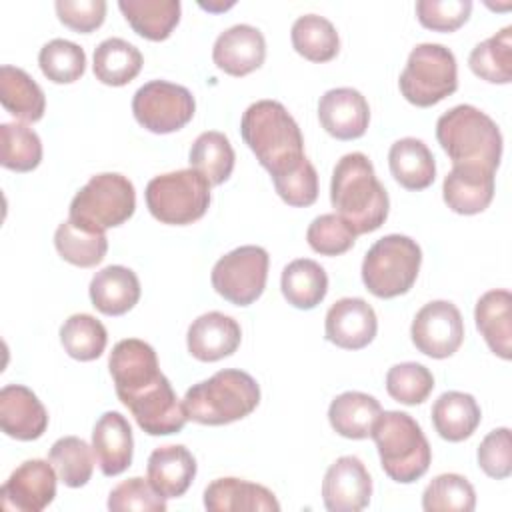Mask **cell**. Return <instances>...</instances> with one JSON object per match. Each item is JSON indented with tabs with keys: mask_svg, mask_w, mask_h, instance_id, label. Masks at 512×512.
Wrapping results in <instances>:
<instances>
[{
	"mask_svg": "<svg viewBox=\"0 0 512 512\" xmlns=\"http://www.w3.org/2000/svg\"><path fill=\"white\" fill-rule=\"evenodd\" d=\"M94 76L106 86H124L132 82L142 68L140 50L122 40L106 38L94 48Z\"/></svg>",
	"mask_w": 512,
	"mask_h": 512,
	"instance_id": "34",
	"label": "cell"
},
{
	"mask_svg": "<svg viewBox=\"0 0 512 512\" xmlns=\"http://www.w3.org/2000/svg\"><path fill=\"white\" fill-rule=\"evenodd\" d=\"M356 236L358 234L352 230V226L338 214H320L306 230L310 248L322 256H340L348 252L354 246Z\"/></svg>",
	"mask_w": 512,
	"mask_h": 512,
	"instance_id": "45",
	"label": "cell"
},
{
	"mask_svg": "<svg viewBox=\"0 0 512 512\" xmlns=\"http://www.w3.org/2000/svg\"><path fill=\"white\" fill-rule=\"evenodd\" d=\"M54 6L58 20L80 34L100 28L106 18L104 0H58Z\"/></svg>",
	"mask_w": 512,
	"mask_h": 512,
	"instance_id": "50",
	"label": "cell"
},
{
	"mask_svg": "<svg viewBox=\"0 0 512 512\" xmlns=\"http://www.w3.org/2000/svg\"><path fill=\"white\" fill-rule=\"evenodd\" d=\"M108 510L112 512H164L166 498L160 496L150 482L140 476L120 482L108 494Z\"/></svg>",
	"mask_w": 512,
	"mask_h": 512,
	"instance_id": "47",
	"label": "cell"
},
{
	"mask_svg": "<svg viewBox=\"0 0 512 512\" xmlns=\"http://www.w3.org/2000/svg\"><path fill=\"white\" fill-rule=\"evenodd\" d=\"M472 12L470 0H418V22L434 32H454L468 22Z\"/></svg>",
	"mask_w": 512,
	"mask_h": 512,
	"instance_id": "48",
	"label": "cell"
},
{
	"mask_svg": "<svg viewBox=\"0 0 512 512\" xmlns=\"http://www.w3.org/2000/svg\"><path fill=\"white\" fill-rule=\"evenodd\" d=\"M478 466L494 480H504L512 474V440L508 428H496L484 436L476 452Z\"/></svg>",
	"mask_w": 512,
	"mask_h": 512,
	"instance_id": "49",
	"label": "cell"
},
{
	"mask_svg": "<svg viewBox=\"0 0 512 512\" xmlns=\"http://www.w3.org/2000/svg\"><path fill=\"white\" fill-rule=\"evenodd\" d=\"M476 328L488 348L502 360L512 358V296L508 290H488L474 308Z\"/></svg>",
	"mask_w": 512,
	"mask_h": 512,
	"instance_id": "27",
	"label": "cell"
},
{
	"mask_svg": "<svg viewBox=\"0 0 512 512\" xmlns=\"http://www.w3.org/2000/svg\"><path fill=\"white\" fill-rule=\"evenodd\" d=\"M482 420V412L472 394L450 390L438 396L432 406V424L440 438L462 442L470 438Z\"/></svg>",
	"mask_w": 512,
	"mask_h": 512,
	"instance_id": "28",
	"label": "cell"
},
{
	"mask_svg": "<svg viewBox=\"0 0 512 512\" xmlns=\"http://www.w3.org/2000/svg\"><path fill=\"white\" fill-rule=\"evenodd\" d=\"M322 128L338 140H356L364 136L370 122V106L354 88H332L318 102Z\"/></svg>",
	"mask_w": 512,
	"mask_h": 512,
	"instance_id": "18",
	"label": "cell"
},
{
	"mask_svg": "<svg viewBox=\"0 0 512 512\" xmlns=\"http://www.w3.org/2000/svg\"><path fill=\"white\" fill-rule=\"evenodd\" d=\"M92 450L104 476H118L132 464L134 438L120 412H104L92 430Z\"/></svg>",
	"mask_w": 512,
	"mask_h": 512,
	"instance_id": "23",
	"label": "cell"
},
{
	"mask_svg": "<svg viewBox=\"0 0 512 512\" xmlns=\"http://www.w3.org/2000/svg\"><path fill=\"white\" fill-rule=\"evenodd\" d=\"M240 134L256 160L278 176L306 158L304 138L290 112L276 100H258L246 108Z\"/></svg>",
	"mask_w": 512,
	"mask_h": 512,
	"instance_id": "2",
	"label": "cell"
},
{
	"mask_svg": "<svg viewBox=\"0 0 512 512\" xmlns=\"http://www.w3.org/2000/svg\"><path fill=\"white\" fill-rule=\"evenodd\" d=\"M92 306L106 316H122L140 300L138 276L120 264L106 266L90 280Z\"/></svg>",
	"mask_w": 512,
	"mask_h": 512,
	"instance_id": "26",
	"label": "cell"
},
{
	"mask_svg": "<svg viewBox=\"0 0 512 512\" xmlns=\"http://www.w3.org/2000/svg\"><path fill=\"white\" fill-rule=\"evenodd\" d=\"M56 496V470L50 460H26L0 488L4 510L42 512Z\"/></svg>",
	"mask_w": 512,
	"mask_h": 512,
	"instance_id": "14",
	"label": "cell"
},
{
	"mask_svg": "<svg viewBox=\"0 0 512 512\" xmlns=\"http://www.w3.org/2000/svg\"><path fill=\"white\" fill-rule=\"evenodd\" d=\"M422 250L410 236L388 234L376 240L362 262V282L376 298L406 294L420 272Z\"/></svg>",
	"mask_w": 512,
	"mask_h": 512,
	"instance_id": "6",
	"label": "cell"
},
{
	"mask_svg": "<svg viewBox=\"0 0 512 512\" xmlns=\"http://www.w3.org/2000/svg\"><path fill=\"white\" fill-rule=\"evenodd\" d=\"M468 66L490 84H508L512 80V26L476 44L468 56Z\"/></svg>",
	"mask_w": 512,
	"mask_h": 512,
	"instance_id": "38",
	"label": "cell"
},
{
	"mask_svg": "<svg viewBox=\"0 0 512 512\" xmlns=\"http://www.w3.org/2000/svg\"><path fill=\"white\" fill-rule=\"evenodd\" d=\"M204 506L210 512H278L276 496L262 484L240 478H216L204 490Z\"/></svg>",
	"mask_w": 512,
	"mask_h": 512,
	"instance_id": "25",
	"label": "cell"
},
{
	"mask_svg": "<svg viewBox=\"0 0 512 512\" xmlns=\"http://www.w3.org/2000/svg\"><path fill=\"white\" fill-rule=\"evenodd\" d=\"M136 210L134 184L118 172L92 176L72 198L70 216L78 226L106 232L124 224Z\"/></svg>",
	"mask_w": 512,
	"mask_h": 512,
	"instance_id": "7",
	"label": "cell"
},
{
	"mask_svg": "<svg viewBox=\"0 0 512 512\" xmlns=\"http://www.w3.org/2000/svg\"><path fill=\"white\" fill-rule=\"evenodd\" d=\"M280 288L288 304L298 310H312L324 300L328 292V276L318 262L310 258H298L284 266Z\"/></svg>",
	"mask_w": 512,
	"mask_h": 512,
	"instance_id": "33",
	"label": "cell"
},
{
	"mask_svg": "<svg viewBox=\"0 0 512 512\" xmlns=\"http://www.w3.org/2000/svg\"><path fill=\"white\" fill-rule=\"evenodd\" d=\"M434 388L432 372L418 362H402L388 370L386 392L400 404H422Z\"/></svg>",
	"mask_w": 512,
	"mask_h": 512,
	"instance_id": "44",
	"label": "cell"
},
{
	"mask_svg": "<svg viewBox=\"0 0 512 512\" xmlns=\"http://www.w3.org/2000/svg\"><path fill=\"white\" fill-rule=\"evenodd\" d=\"M242 340L240 324L222 312H206L198 316L186 334L188 352L200 362H216L232 356Z\"/></svg>",
	"mask_w": 512,
	"mask_h": 512,
	"instance_id": "21",
	"label": "cell"
},
{
	"mask_svg": "<svg viewBox=\"0 0 512 512\" xmlns=\"http://www.w3.org/2000/svg\"><path fill=\"white\" fill-rule=\"evenodd\" d=\"M294 50L310 62H330L340 50V38L330 20L318 14L296 18L290 30Z\"/></svg>",
	"mask_w": 512,
	"mask_h": 512,
	"instance_id": "35",
	"label": "cell"
},
{
	"mask_svg": "<svg viewBox=\"0 0 512 512\" xmlns=\"http://www.w3.org/2000/svg\"><path fill=\"white\" fill-rule=\"evenodd\" d=\"M120 402L130 410L138 426L150 436L178 434L188 420L184 404L178 400L170 380L164 374L122 396Z\"/></svg>",
	"mask_w": 512,
	"mask_h": 512,
	"instance_id": "12",
	"label": "cell"
},
{
	"mask_svg": "<svg viewBox=\"0 0 512 512\" xmlns=\"http://www.w3.org/2000/svg\"><path fill=\"white\" fill-rule=\"evenodd\" d=\"M94 450L78 436L58 438L48 454L50 464L68 488H80L88 484L94 470Z\"/></svg>",
	"mask_w": 512,
	"mask_h": 512,
	"instance_id": "40",
	"label": "cell"
},
{
	"mask_svg": "<svg viewBox=\"0 0 512 512\" xmlns=\"http://www.w3.org/2000/svg\"><path fill=\"white\" fill-rule=\"evenodd\" d=\"M278 196L296 208H304L316 202L318 198V174L308 158L298 162L294 168L272 176Z\"/></svg>",
	"mask_w": 512,
	"mask_h": 512,
	"instance_id": "46",
	"label": "cell"
},
{
	"mask_svg": "<svg viewBox=\"0 0 512 512\" xmlns=\"http://www.w3.org/2000/svg\"><path fill=\"white\" fill-rule=\"evenodd\" d=\"M260 402V386L244 372L226 368L188 388L184 396V410L188 420L222 426L246 418Z\"/></svg>",
	"mask_w": 512,
	"mask_h": 512,
	"instance_id": "3",
	"label": "cell"
},
{
	"mask_svg": "<svg viewBox=\"0 0 512 512\" xmlns=\"http://www.w3.org/2000/svg\"><path fill=\"white\" fill-rule=\"evenodd\" d=\"M2 166L14 172H30L42 160V142L26 124L6 122L0 126Z\"/></svg>",
	"mask_w": 512,
	"mask_h": 512,
	"instance_id": "43",
	"label": "cell"
},
{
	"mask_svg": "<svg viewBox=\"0 0 512 512\" xmlns=\"http://www.w3.org/2000/svg\"><path fill=\"white\" fill-rule=\"evenodd\" d=\"M410 336L418 352L436 360L448 358L464 340L462 314L448 300L428 302L416 312Z\"/></svg>",
	"mask_w": 512,
	"mask_h": 512,
	"instance_id": "13",
	"label": "cell"
},
{
	"mask_svg": "<svg viewBox=\"0 0 512 512\" xmlns=\"http://www.w3.org/2000/svg\"><path fill=\"white\" fill-rule=\"evenodd\" d=\"M38 64L50 82L72 84L86 70V52L70 40L54 38L40 48Z\"/></svg>",
	"mask_w": 512,
	"mask_h": 512,
	"instance_id": "42",
	"label": "cell"
},
{
	"mask_svg": "<svg viewBox=\"0 0 512 512\" xmlns=\"http://www.w3.org/2000/svg\"><path fill=\"white\" fill-rule=\"evenodd\" d=\"M146 474L160 496L180 498L196 476V458L182 444L160 446L150 454Z\"/></svg>",
	"mask_w": 512,
	"mask_h": 512,
	"instance_id": "24",
	"label": "cell"
},
{
	"mask_svg": "<svg viewBox=\"0 0 512 512\" xmlns=\"http://www.w3.org/2000/svg\"><path fill=\"white\" fill-rule=\"evenodd\" d=\"M54 246L66 262L80 268H92L104 260L108 238L104 232H94L72 220H64L54 232Z\"/></svg>",
	"mask_w": 512,
	"mask_h": 512,
	"instance_id": "37",
	"label": "cell"
},
{
	"mask_svg": "<svg viewBox=\"0 0 512 512\" xmlns=\"http://www.w3.org/2000/svg\"><path fill=\"white\" fill-rule=\"evenodd\" d=\"M442 196L456 214H480L494 198V170L478 164H454L444 178Z\"/></svg>",
	"mask_w": 512,
	"mask_h": 512,
	"instance_id": "17",
	"label": "cell"
},
{
	"mask_svg": "<svg viewBox=\"0 0 512 512\" xmlns=\"http://www.w3.org/2000/svg\"><path fill=\"white\" fill-rule=\"evenodd\" d=\"M388 164L394 180L406 190H424L436 178L430 148L418 138H400L390 146Z\"/></svg>",
	"mask_w": 512,
	"mask_h": 512,
	"instance_id": "30",
	"label": "cell"
},
{
	"mask_svg": "<svg viewBox=\"0 0 512 512\" xmlns=\"http://www.w3.org/2000/svg\"><path fill=\"white\" fill-rule=\"evenodd\" d=\"M234 148L226 134L218 130L202 132L190 148V166L200 172L210 186L226 182L234 170Z\"/></svg>",
	"mask_w": 512,
	"mask_h": 512,
	"instance_id": "36",
	"label": "cell"
},
{
	"mask_svg": "<svg viewBox=\"0 0 512 512\" xmlns=\"http://www.w3.org/2000/svg\"><path fill=\"white\" fill-rule=\"evenodd\" d=\"M372 478L356 456H340L322 480V500L330 512H358L370 504Z\"/></svg>",
	"mask_w": 512,
	"mask_h": 512,
	"instance_id": "15",
	"label": "cell"
},
{
	"mask_svg": "<svg viewBox=\"0 0 512 512\" xmlns=\"http://www.w3.org/2000/svg\"><path fill=\"white\" fill-rule=\"evenodd\" d=\"M60 342L70 358L90 362L102 356L108 334L104 324L92 314H72L60 326Z\"/></svg>",
	"mask_w": 512,
	"mask_h": 512,
	"instance_id": "39",
	"label": "cell"
},
{
	"mask_svg": "<svg viewBox=\"0 0 512 512\" xmlns=\"http://www.w3.org/2000/svg\"><path fill=\"white\" fill-rule=\"evenodd\" d=\"M268 264L270 258L262 246H240L214 264L210 280L224 300L236 306H248L256 302L266 288Z\"/></svg>",
	"mask_w": 512,
	"mask_h": 512,
	"instance_id": "10",
	"label": "cell"
},
{
	"mask_svg": "<svg viewBox=\"0 0 512 512\" xmlns=\"http://www.w3.org/2000/svg\"><path fill=\"white\" fill-rule=\"evenodd\" d=\"M380 414V402L374 396L356 390L338 394L328 408V420L334 432L350 440L368 438Z\"/></svg>",
	"mask_w": 512,
	"mask_h": 512,
	"instance_id": "29",
	"label": "cell"
},
{
	"mask_svg": "<svg viewBox=\"0 0 512 512\" xmlns=\"http://www.w3.org/2000/svg\"><path fill=\"white\" fill-rule=\"evenodd\" d=\"M266 58V40L250 24H236L224 30L212 48L214 64L230 76H246L258 70Z\"/></svg>",
	"mask_w": 512,
	"mask_h": 512,
	"instance_id": "19",
	"label": "cell"
},
{
	"mask_svg": "<svg viewBox=\"0 0 512 512\" xmlns=\"http://www.w3.org/2000/svg\"><path fill=\"white\" fill-rule=\"evenodd\" d=\"M0 428L10 438L36 440L48 428V412L30 388L8 384L0 390Z\"/></svg>",
	"mask_w": 512,
	"mask_h": 512,
	"instance_id": "20",
	"label": "cell"
},
{
	"mask_svg": "<svg viewBox=\"0 0 512 512\" xmlns=\"http://www.w3.org/2000/svg\"><path fill=\"white\" fill-rule=\"evenodd\" d=\"M118 8L132 30L152 42L166 40L180 22L178 0H120Z\"/></svg>",
	"mask_w": 512,
	"mask_h": 512,
	"instance_id": "31",
	"label": "cell"
},
{
	"mask_svg": "<svg viewBox=\"0 0 512 512\" xmlns=\"http://www.w3.org/2000/svg\"><path fill=\"white\" fill-rule=\"evenodd\" d=\"M196 110L188 88L166 80H150L140 86L132 98L136 122L154 134H170L184 128Z\"/></svg>",
	"mask_w": 512,
	"mask_h": 512,
	"instance_id": "11",
	"label": "cell"
},
{
	"mask_svg": "<svg viewBox=\"0 0 512 512\" xmlns=\"http://www.w3.org/2000/svg\"><path fill=\"white\" fill-rule=\"evenodd\" d=\"M0 102L18 120L38 122L46 110V98L34 78L22 68H0Z\"/></svg>",
	"mask_w": 512,
	"mask_h": 512,
	"instance_id": "32",
	"label": "cell"
},
{
	"mask_svg": "<svg viewBox=\"0 0 512 512\" xmlns=\"http://www.w3.org/2000/svg\"><path fill=\"white\" fill-rule=\"evenodd\" d=\"M476 506L474 486L460 474L436 476L422 494L426 512H472Z\"/></svg>",
	"mask_w": 512,
	"mask_h": 512,
	"instance_id": "41",
	"label": "cell"
},
{
	"mask_svg": "<svg viewBox=\"0 0 512 512\" xmlns=\"http://www.w3.org/2000/svg\"><path fill=\"white\" fill-rule=\"evenodd\" d=\"M398 86L402 96L418 108H428L442 102L458 88L454 54L442 44H418L408 56Z\"/></svg>",
	"mask_w": 512,
	"mask_h": 512,
	"instance_id": "9",
	"label": "cell"
},
{
	"mask_svg": "<svg viewBox=\"0 0 512 512\" xmlns=\"http://www.w3.org/2000/svg\"><path fill=\"white\" fill-rule=\"evenodd\" d=\"M150 214L172 226H186L200 220L210 206V182L194 168L154 176L146 186Z\"/></svg>",
	"mask_w": 512,
	"mask_h": 512,
	"instance_id": "8",
	"label": "cell"
},
{
	"mask_svg": "<svg viewBox=\"0 0 512 512\" xmlns=\"http://www.w3.org/2000/svg\"><path fill=\"white\" fill-rule=\"evenodd\" d=\"M108 368L118 398L162 374L154 348L138 338L120 340L110 352Z\"/></svg>",
	"mask_w": 512,
	"mask_h": 512,
	"instance_id": "22",
	"label": "cell"
},
{
	"mask_svg": "<svg viewBox=\"0 0 512 512\" xmlns=\"http://www.w3.org/2000/svg\"><path fill=\"white\" fill-rule=\"evenodd\" d=\"M370 436L376 442L382 470L394 482H416L430 468V444L420 424L410 414L398 410L382 412Z\"/></svg>",
	"mask_w": 512,
	"mask_h": 512,
	"instance_id": "5",
	"label": "cell"
},
{
	"mask_svg": "<svg viewBox=\"0 0 512 512\" xmlns=\"http://www.w3.org/2000/svg\"><path fill=\"white\" fill-rule=\"evenodd\" d=\"M376 330V312L364 298H340L326 312L324 334L326 340L338 348H366L374 340Z\"/></svg>",
	"mask_w": 512,
	"mask_h": 512,
	"instance_id": "16",
	"label": "cell"
},
{
	"mask_svg": "<svg viewBox=\"0 0 512 512\" xmlns=\"http://www.w3.org/2000/svg\"><path fill=\"white\" fill-rule=\"evenodd\" d=\"M330 202L356 234L378 230L386 222L390 208L388 192L362 152L344 154L336 162L330 180Z\"/></svg>",
	"mask_w": 512,
	"mask_h": 512,
	"instance_id": "1",
	"label": "cell"
},
{
	"mask_svg": "<svg viewBox=\"0 0 512 512\" xmlns=\"http://www.w3.org/2000/svg\"><path fill=\"white\" fill-rule=\"evenodd\" d=\"M436 140L452 164H478L496 172L502 158L498 124L470 104H458L438 118Z\"/></svg>",
	"mask_w": 512,
	"mask_h": 512,
	"instance_id": "4",
	"label": "cell"
}]
</instances>
